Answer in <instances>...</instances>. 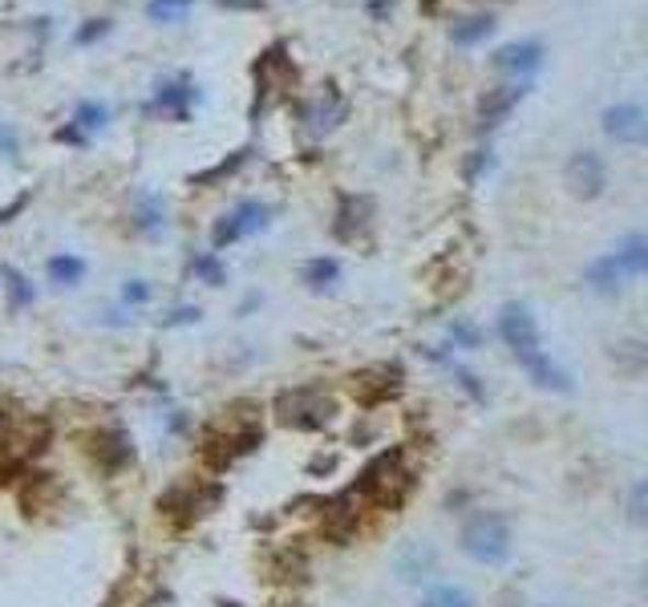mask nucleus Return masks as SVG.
Instances as JSON below:
<instances>
[{
  "mask_svg": "<svg viewBox=\"0 0 648 607\" xmlns=\"http://www.w3.org/2000/svg\"><path fill=\"white\" fill-rule=\"evenodd\" d=\"M260 446H264V405L252 401V397H239V401L215 413V422L203 430L198 454L215 474H224Z\"/></svg>",
  "mask_w": 648,
  "mask_h": 607,
  "instance_id": "obj_1",
  "label": "nucleus"
},
{
  "mask_svg": "<svg viewBox=\"0 0 648 607\" xmlns=\"http://www.w3.org/2000/svg\"><path fill=\"white\" fill-rule=\"evenodd\" d=\"M413 482H418V478H413L410 462H406V449L394 446V449H382V454L361 470V478L349 490H353L365 506H373V511H401L413 494Z\"/></svg>",
  "mask_w": 648,
  "mask_h": 607,
  "instance_id": "obj_2",
  "label": "nucleus"
},
{
  "mask_svg": "<svg viewBox=\"0 0 648 607\" xmlns=\"http://www.w3.org/2000/svg\"><path fill=\"white\" fill-rule=\"evenodd\" d=\"M54 442L49 417H21L0 434V482H16Z\"/></svg>",
  "mask_w": 648,
  "mask_h": 607,
  "instance_id": "obj_3",
  "label": "nucleus"
},
{
  "mask_svg": "<svg viewBox=\"0 0 648 607\" xmlns=\"http://www.w3.org/2000/svg\"><path fill=\"white\" fill-rule=\"evenodd\" d=\"M337 417V397L325 385H296L276 397V422L296 434H317Z\"/></svg>",
  "mask_w": 648,
  "mask_h": 607,
  "instance_id": "obj_4",
  "label": "nucleus"
},
{
  "mask_svg": "<svg viewBox=\"0 0 648 607\" xmlns=\"http://www.w3.org/2000/svg\"><path fill=\"white\" fill-rule=\"evenodd\" d=\"M463 551L482 568H503L511 559V523L499 511H475L463 523Z\"/></svg>",
  "mask_w": 648,
  "mask_h": 607,
  "instance_id": "obj_5",
  "label": "nucleus"
},
{
  "mask_svg": "<svg viewBox=\"0 0 648 607\" xmlns=\"http://www.w3.org/2000/svg\"><path fill=\"white\" fill-rule=\"evenodd\" d=\"M224 499V486H203V482H174L167 494H159V515L174 518L179 527H191L195 518L212 515Z\"/></svg>",
  "mask_w": 648,
  "mask_h": 607,
  "instance_id": "obj_6",
  "label": "nucleus"
},
{
  "mask_svg": "<svg viewBox=\"0 0 648 607\" xmlns=\"http://www.w3.org/2000/svg\"><path fill=\"white\" fill-rule=\"evenodd\" d=\"M499 336H503L507 348L519 357V365H527V360H535L543 353L539 324H535L527 304H519V300L503 304V312H499Z\"/></svg>",
  "mask_w": 648,
  "mask_h": 607,
  "instance_id": "obj_7",
  "label": "nucleus"
},
{
  "mask_svg": "<svg viewBox=\"0 0 648 607\" xmlns=\"http://www.w3.org/2000/svg\"><path fill=\"white\" fill-rule=\"evenodd\" d=\"M401 385H406V377H401L397 365H370V369L349 377V397L357 401L361 410H377V405L401 393Z\"/></svg>",
  "mask_w": 648,
  "mask_h": 607,
  "instance_id": "obj_8",
  "label": "nucleus"
},
{
  "mask_svg": "<svg viewBox=\"0 0 648 607\" xmlns=\"http://www.w3.org/2000/svg\"><path fill=\"white\" fill-rule=\"evenodd\" d=\"M564 186H568L571 198L592 203V198H600L604 186H609V167H604V159H600L595 150H576V154L564 162Z\"/></svg>",
  "mask_w": 648,
  "mask_h": 607,
  "instance_id": "obj_9",
  "label": "nucleus"
},
{
  "mask_svg": "<svg viewBox=\"0 0 648 607\" xmlns=\"http://www.w3.org/2000/svg\"><path fill=\"white\" fill-rule=\"evenodd\" d=\"M268 215H272V207H268V203H260V198H248V203H239L236 211L224 215V219L215 224V231H212L215 251H224L227 243H239V239H248V236H255V231H264Z\"/></svg>",
  "mask_w": 648,
  "mask_h": 607,
  "instance_id": "obj_10",
  "label": "nucleus"
},
{
  "mask_svg": "<svg viewBox=\"0 0 648 607\" xmlns=\"http://www.w3.org/2000/svg\"><path fill=\"white\" fill-rule=\"evenodd\" d=\"M600 122H604V134H609L612 142H621V146H640V142H645V134H648L645 110L636 106V102L609 106Z\"/></svg>",
  "mask_w": 648,
  "mask_h": 607,
  "instance_id": "obj_11",
  "label": "nucleus"
},
{
  "mask_svg": "<svg viewBox=\"0 0 648 607\" xmlns=\"http://www.w3.org/2000/svg\"><path fill=\"white\" fill-rule=\"evenodd\" d=\"M361 499L353 494V490H344V494H337V499L325 502V518H320V527H325V535H329L332 542H349L353 539V530H357V518H361Z\"/></svg>",
  "mask_w": 648,
  "mask_h": 607,
  "instance_id": "obj_12",
  "label": "nucleus"
},
{
  "mask_svg": "<svg viewBox=\"0 0 648 607\" xmlns=\"http://www.w3.org/2000/svg\"><path fill=\"white\" fill-rule=\"evenodd\" d=\"M86 449H90V458L102 466L106 474H118L122 466L134 458V446H130V437H126V430H98Z\"/></svg>",
  "mask_w": 648,
  "mask_h": 607,
  "instance_id": "obj_13",
  "label": "nucleus"
},
{
  "mask_svg": "<svg viewBox=\"0 0 648 607\" xmlns=\"http://www.w3.org/2000/svg\"><path fill=\"white\" fill-rule=\"evenodd\" d=\"M527 98V85L523 81H511V85H499V90H490L482 102H478V130H494V126H503L511 118V110L519 106Z\"/></svg>",
  "mask_w": 648,
  "mask_h": 607,
  "instance_id": "obj_14",
  "label": "nucleus"
},
{
  "mask_svg": "<svg viewBox=\"0 0 648 607\" xmlns=\"http://www.w3.org/2000/svg\"><path fill=\"white\" fill-rule=\"evenodd\" d=\"M490 66L499 69V73H511V78H527V73H535L543 66V45L531 37L511 41V45H503L499 54L490 57Z\"/></svg>",
  "mask_w": 648,
  "mask_h": 607,
  "instance_id": "obj_15",
  "label": "nucleus"
},
{
  "mask_svg": "<svg viewBox=\"0 0 648 607\" xmlns=\"http://www.w3.org/2000/svg\"><path fill=\"white\" fill-rule=\"evenodd\" d=\"M612 260H616V267H621L624 276L640 279L648 272V239L640 236V231H633V236L624 239L621 248L612 251Z\"/></svg>",
  "mask_w": 648,
  "mask_h": 607,
  "instance_id": "obj_16",
  "label": "nucleus"
},
{
  "mask_svg": "<svg viewBox=\"0 0 648 607\" xmlns=\"http://www.w3.org/2000/svg\"><path fill=\"white\" fill-rule=\"evenodd\" d=\"M588 288L595 291V296H621L624 288V272L616 267V260L612 255H600V260H592L588 264Z\"/></svg>",
  "mask_w": 648,
  "mask_h": 607,
  "instance_id": "obj_17",
  "label": "nucleus"
},
{
  "mask_svg": "<svg viewBox=\"0 0 648 607\" xmlns=\"http://www.w3.org/2000/svg\"><path fill=\"white\" fill-rule=\"evenodd\" d=\"M494 33V16L490 13H470V16H458L451 25V41L458 49H475L478 41H487Z\"/></svg>",
  "mask_w": 648,
  "mask_h": 607,
  "instance_id": "obj_18",
  "label": "nucleus"
},
{
  "mask_svg": "<svg viewBox=\"0 0 648 607\" xmlns=\"http://www.w3.org/2000/svg\"><path fill=\"white\" fill-rule=\"evenodd\" d=\"M523 369L531 373V381L539 385V389H552V393H571V389H576L568 373L559 369V365H556L552 357H547V353H539L535 360H527Z\"/></svg>",
  "mask_w": 648,
  "mask_h": 607,
  "instance_id": "obj_19",
  "label": "nucleus"
},
{
  "mask_svg": "<svg viewBox=\"0 0 648 607\" xmlns=\"http://www.w3.org/2000/svg\"><path fill=\"white\" fill-rule=\"evenodd\" d=\"M370 211H373L370 198L344 195L341 198V215H337V236H341V239H357L361 231H365V224H370Z\"/></svg>",
  "mask_w": 648,
  "mask_h": 607,
  "instance_id": "obj_20",
  "label": "nucleus"
},
{
  "mask_svg": "<svg viewBox=\"0 0 648 607\" xmlns=\"http://www.w3.org/2000/svg\"><path fill=\"white\" fill-rule=\"evenodd\" d=\"M198 102V85L195 81H167L159 85V110H171L179 118H186V106Z\"/></svg>",
  "mask_w": 648,
  "mask_h": 607,
  "instance_id": "obj_21",
  "label": "nucleus"
},
{
  "mask_svg": "<svg viewBox=\"0 0 648 607\" xmlns=\"http://www.w3.org/2000/svg\"><path fill=\"white\" fill-rule=\"evenodd\" d=\"M434 551L430 547H422V542H413V547H406V554L397 559V571H401V580H425L430 571H434Z\"/></svg>",
  "mask_w": 648,
  "mask_h": 607,
  "instance_id": "obj_22",
  "label": "nucleus"
},
{
  "mask_svg": "<svg viewBox=\"0 0 648 607\" xmlns=\"http://www.w3.org/2000/svg\"><path fill=\"white\" fill-rule=\"evenodd\" d=\"M45 272H49V279H54L57 288H73V284L86 279V260H78V255H54L45 264Z\"/></svg>",
  "mask_w": 648,
  "mask_h": 607,
  "instance_id": "obj_23",
  "label": "nucleus"
},
{
  "mask_svg": "<svg viewBox=\"0 0 648 607\" xmlns=\"http://www.w3.org/2000/svg\"><path fill=\"white\" fill-rule=\"evenodd\" d=\"M300 276H305V284L312 291H325V288H332V284L341 279V264H337V260H329V255H317V260H308Z\"/></svg>",
  "mask_w": 648,
  "mask_h": 607,
  "instance_id": "obj_24",
  "label": "nucleus"
},
{
  "mask_svg": "<svg viewBox=\"0 0 648 607\" xmlns=\"http://www.w3.org/2000/svg\"><path fill=\"white\" fill-rule=\"evenodd\" d=\"M106 122H110V106H106V102H81V106L73 110V126H78L81 134L102 130Z\"/></svg>",
  "mask_w": 648,
  "mask_h": 607,
  "instance_id": "obj_25",
  "label": "nucleus"
},
{
  "mask_svg": "<svg viewBox=\"0 0 648 607\" xmlns=\"http://www.w3.org/2000/svg\"><path fill=\"white\" fill-rule=\"evenodd\" d=\"M422 607H475V599L463 592V587H454V583H442L434 592H425Z\"/></svg>",
  "mask_w": 648,
  "mask_h": 607,
  "instance_id": "obj_26",
  "label": "nucleus"
},
{
  "mask_svg": "<svg viewBox=\"0 0 648 607\" xmlns=\"http://www.w3.org/2000/svg\"><path fill=\"white\" fill-rule=\"evenodd\" d=\"M0 276H4V288H9V300H13V308H25V304H33V284H29L16 267H0Z\"/></svg>",
  "mask_w": 648,
  "mask_h": 607,
  "instance_id": "obj_27",
  "label": "nucleus"
},
{
  "mask_svg": "<svg viewBox=\"0 0 648 607\" xmlns=\"http://www.w3.org/2000/svg\"><path fill=\"white\" fill-rule=\"evenodd\" d=\"M612 360H621L624 369L633 373H640L645 369V344L640 341H624V344H612Z\"/></svg>",
  "mask_w": 648,
  "mask_h": 607,
  "instance_id": "obj_28",
  "label": "nucleus"
},
{
  "mask_svg": "<svg viewBox=\"0 0 648 607\" xmlns=\"http://www.w3.org/2000/svg\"><path fill=\"white\" fill-rule=\"evenodd\" d=\"M191 272H195L203 284H212V288H219V284H224V276H227L224 264H219L215 255H198L195 264H191Z\"/></svg>",
  "mask_w": 648,
  "mask_h": 607,
  "instance_id": "obj_29",
  "label": "nucleus"
},
{
  "mask_svg": "<svg viewBox=\"0 0 648 607\" xmlns=\"http://www.w3.org/2000/svg\"><path fill=\"white\" fill-rule=\"evenodd\" d=\"M167 224V207H162L159 198H146L143 203V211H138V227L143 231H155V227Z\"/></svg>",
  "mask_w": 648,
  "mask_h": 607,
  "instance_id": "obj_30",
  "label": "nucleus"
},
{
  "mask_svg": "<svg viewBox=\"0 0 648 607\" xmlns=\"http://www.w3.org/2000/svg\"><path fill=\"white\" fill-rule=\"evenodd\" d=\"M186 4H195V0H150V4H146V13L155 16V21H171V16L183 13Z\"/></svg>",
  "mask_w": 648,
  "mask_h": 607,
  "instance_id": "obj_31",
  "label": "nucleus"
},
{
  "mask_svg": "<svg viewBox=\"0 0 648 607\" xmlns=\"http://www.w3.org/2000/svg\"><path fill=\"white\" fill-rule=\"evenodd\" d=\"M490 150H470V159H466V183H478L482 174L490 171Z\"/></svg>",
  "mask_w": 648,
  "mask_h": 607,
  "instance_id": "obj_32",
  "label": "nucleus"
},
{
  "mask_svg": "<svg viewBox=\"0 0 648 607\" xmlns=\"http://www.w3.org/2000/svg\"><path fill=\"white\" fill-rule=\"evenodd\" d=\"M243 159H248V150H239V154H236V159H231V162H219V167H215V171L198 174L195 183H203V186H207V183H215V179H224V174H236L239 167H243Z\"/></svg>",
  "mask_w": 648,
  "mask_h": 607,
  "instance_id": "obj_33",
  "label": "nucleus"
},
{
  "mask_svg": "<svg viewBox=\"0 0 648 607\" xmlns=\"http://www.w3.org/2000/svg\"><path fill=\"white\" fill-rule=\"evenodd\" d=\"M645 506H648V486L645 482H636L633 502H628V518H633V523H645Z\"/></svg>",
  "mask_w": 648,
  "mask_h": 607,
  "instance_id": "obj_34",
  "label": "nucleus"
},
{
  "mask_svg": "<svg viewBox=\"0 0 648 607\" xmlns=\"http://www.w3.org/2000/svg\"><path fill=\"white\" fill-rule=\"evenodd\" d=\"M106 28H110V21H86V28L78 33V41L81 45H90V41L106 37Z\"/></svg>",
  "mask_w": 648,
  "mask_h": 607,
  "instance_id": "obj_35",
  "label": "nucleus"
},
{
  "mask_svg": "<svg viewBox=\"0 0 648 607\" xmlns=\"http://www.w3.org/2000/svg\"><path fill=\"white\" fill-rule=\"evenodd\" d=\"M122 296H126L130 304H146V300H150V288H146L143 279H130V284L122 288Z\"/></svg>",
  "mask_w": 648,
  "mask_h": 607,
  "instance_id": "obj_36",
  "label": "nucleus"
},
{
  "mask_svg": "<svg viewBox=\"0 0 648 607\" xmlns=\"http://www.w3.org/2000/svg\"><path fill=\"white\" fill-rule=\"evenodd\" d=\"M138 607H174V595L171 592H155V595H146Z\"/></svg>",
  "mask_w": 648,
  "mask_h": 607,
  "instance_id": "obj_37",
  "label": "nucleus"
},
{
  "mask_svg": "<svg viewBox=\"0 0 648 607\" xmlns=\"http://www.w3.org/2000/svg\"><path fill=\"white\" fill-rule=\"evenodd\" d=\"M454 341H463L466 344V348H475V344H478V332L475 329H466V324H454Z\"/></svg>",
  "mask_w": 648,
  "mask_h": 607,
  "instance_id": "obj_38",
  "label": "nucleus"
},
{
  "mask_svg": "<svg viewBox=\"0 0 648 607\" xmlns=\"http://www.w3.org/2000/svg\"><path fill=\"white\" fill-rule=\"evenodd\" d=\"M195 320H198V308H179L171 324H195Z\"/></svg>",
  "mask_w": 648,
  "mask_h": 607,
  "instance_id": "obj_39",
  "label": "nucleus"
},
{
  "mask_svg": "<svg viewBox=\"0 0 648 607\" xmlns=\"http://www.w3.org/2000/svg\"><path fill=\"white\" fill-rule=\"evenodd\" d=\"M224 9H264V0H219Z\"/></svg>",
  "mask_w": 648,
  "mask_h": 607,
  "instance_id": "obj_40",
  "label": "nucleus"
},
{
  "mask_svg": "<svg viewBox=\"0 0 648 607\" xmlns=\"http://www.w3.org/2000/svg\"><path fill=\"white\" fill-rule=\"evenodd\" d=\"M0 146H4L9 154H16V134L9 130V126H0Z\"/></svg>",
  "mask_w": 648,
  "mask_h": 607,
  "instance_id": "obj_41",
  "label": "nucleus"
},
{
  "mask_svg": "<svg viewBox=\"0 0 648 607\" xmlns=\"http://www.w3.org/2000/svg\"><path fill=\"white\" fill-rule=\"evenodd\" d=\"M268 607H300V604H268Z\"/></svg>",
  "mask_w": 648,
  "mask_h": 607,
  "instance_id": "obj_42",
  "label": "nucleus"
}]
</instances>
